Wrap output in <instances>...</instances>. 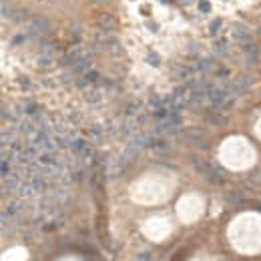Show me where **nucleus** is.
<instances>
[{"label": "nucleus", "instance_id": "1a4fd4ad", "mask_svg": "<svg viewBox=\"0 0 261 261\" xmlns=\"http://www.w3.org/2000/svg\"><path fill=\"white\" fill-rule=\"evenodd\" d=\"M91 2H95V4H103V2H106V0H91Z\"/></svg>", "mask_w": 261, "mask_h": 261}, {"label": "nucleus", "instance_id": "423d86ee", "mask_svg": "<svg viewBox=\"0 0 261 261\" xmlns=\"http://www.w3.org/2000/svg\"><path fill=\"white\" fill-rule=\"evenodd\" d=\"M209 10H211V4H209L207 0H201V2H199V12H203V14H207Z\"/></svg>", "mask_w": 261, "mask_h": 261}, {"label": "nucleus", "instance_id": "f257e3e1", "mask_svg": "<svg viewBox=\"0 0 261 261\" xmlns=\"http://www.w3.org/2000/svg\"><path fill=\"white\" fill-rule=\"evenodd\" d=\"M28 32H30L32 36H36V39H45V36L51 32V24H49V20H47V18H41V16L30 18Z\"/></svg>", "mask_w": 261, "mask_h": 261}, {"label": "nucleus", "instance_id": "20e7f679", "mask_svg": "<svg viewBox=\"0 0 261 261\" xmlns=\"http://www.w3.org/2000/svg\"><path fill=\"white\" fill-rule=\"evenodd\" d=\"M6 18H10V22H14V24H24L30 18V14L26 8H12Z\"/></svg>", "mask_w": 261, "mask_h": 261}, {"label": "nucleus", "instance_id": "6e6552de", "mask_svg": "<svg viewBox=\"0 0 261 261\" xmlns=\"http://www.w3.org/2000/svg\"><path fill=\"white\" fill-rule=\"evenodd\" d=\"M12 43H14V45H20V43H22V34H16V36L12 39Z\"/></svg>", "mask_w": 261, "mask_h": 261}, {"label": "nucleus", "instance_id": "7ed1b4c3", "mask_svg": "<svg viewBox=\"0 0 261 261\" xmlns=\"http://www.w3.org/2000/svg\"><path fill=\"white\" fill-rule=\"evenodd\" d=\"M97 24L103 30H117V20L110 14H106V12H99L97 14Z\"/></svg>", "mask_w": 261, "mask_h": 261}, {"label": "nucleus", "instance_id": "f03ea898", "mask_svg": "<svg viewBox=\"0 0 261 261\" xmlns=\"http://www.w3.org/2000/svg\"><path fill=\"white\" fill-rule=\"evenodd\" d=\"M231 34H233V39H235L237 43H241L243 47H245V45H249V43H253V41H251L249 30H247V26H243V24H239V22L231 26Z\"/></svg>", "mask_w": 261, "mask_h": 261}, {"label": "nucleus", "instance_id": "39448f33", "mask_svg": "<svg viewBox=\"0 0 261 261\" xmlns=\"http://www.w3.org/2000/svg\"><path fill=\"white\" fill-rule=\"evenodd\" d=\"M221 26H223L221 20H213V22L209 24V32H211V34H217V30H221Z\"/></svg>", "mask_w": 261, "mask_h": 261}, {"label": "nucleus", "instance_id": "0eeeda50", "mask_svg": "<svg viewBox=\"0 0 261 261\" xmlns=\"http://www.w3.org/2000/svg\"><path fill=\"white\" fill-rule=\"evenodd\" d=\"M215 51H217V52H227V43H225V41L215 43Z\"/></svg>", "mask_w": 261, "mask_h": 261}]
</instances>
